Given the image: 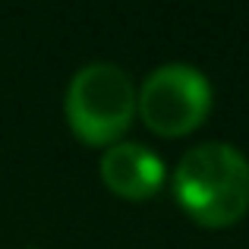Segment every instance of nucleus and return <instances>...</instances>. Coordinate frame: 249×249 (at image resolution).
I'll return each instance as SVG.
<instances>
[{"label":"nucleus","instance_id":"1","mask_svg":"<svg viewBox=\"0 0 249 249\" xmlns=\"http://www.w3.org/2000/svg\"><path fill=\"white\" fill-rule=\"evenodd\" d=\"M174 193L199 224L227 227L249 208V161L227 142H199L177 161Z\"/></svg>","mask_w":249,"mask_h":249},{"label":"nucleus","instance_id":"2","mask_svg":"<svg viewBox=\"0 0 249 249\" xmlns=\"http://www.w3.org/2000/svg\"><path fill=\"white\" fill-rule=\"evenodd\" d=\"M63 107L73 133L82 142H117L136 114L133 79L117 63H89L70 79Z\"/></svg>","mask_w":249,"mask_h":249},{"label":"nucleus","instance_id":"3","mask_svg":"<svg viewBox=\"0 0 249 249\" xmlns=\"http://www.w3.org/2000/svg\"><path fill=\"white\" fill-rule=\"evenodd\" d=\"M142 120L161 136L193 133L212 107V85L205 73L189 63H164L158 67L136 95Z\"/></svg>","mask_w":249,"mask_h":249},{"label":"nucleus","instance_id":"4","mask_svg":"<svg viewBox=\"0 0 249 249\" xmlns=\"http://www.w3.org/2000/svg\"><path fill=\"white\" fill-rule=\"evenodd\" d=\"M101 177L117 196L148 199L164 183V161L139 142H114L101 155Z\"/></svg>","mask_w":249,"mask_h":249},{"label":"nucleus","instance_id":"5","mask_svg":"<svg viewBox=\"0 0 249 249\" xmlns=\"http://www.w3.org/2000/svg\"><path fill=\"white\" fill-rule=\"evenodd\" d=\"M32 249H35V246H32Z\"/></svg>","mask_w":249,"mask_h":249}]
</instances>
